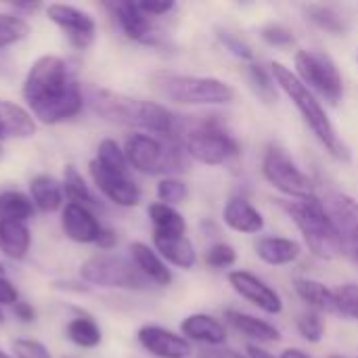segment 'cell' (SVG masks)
Here are the masks:
<instances>
[{"label": "cell", "mask_w": 358, "mask_h": 358, "mask_svg": "<svg viewBox=\"0 0 358 358\" xmlns=\"http://www.w3.org/2000/svg\"><path fill=\"white\" fill-rule=\"evenodd\" d=\"M0 130L2 136L29 138L36 134V120L21 105L0 99Z\"/></svg>", "instance_id": "27"}, {"label": "cell", "mask_w": 358, "mask_h": 358, "mask_svg": "<svg viewBox=\"0 0 358 358\" xmlns=\"http://www.w3.org/2000/svg\"><path fill=\"white\" fill-rule=\"evenodd\" d=\"M29 34V25L23 17L0 13V48H6L10 44H17Z\"/></svg>", "instance_id": "34"}, {"label": "cell", "mask_w": 358, "mask_h": 358, "mask_svg": "<svg viewBox=\"0 0 358 358\" xmlns=\"http://www.w3.org/2000/svg\"><path fill=\"white\" fill-rule=\"evenodd\" d=\"M306 19H310L317 27L334 34V36H344L348 31V19L329 4H306L304 6Z\"/></svg>", "instance_id": "30"}, {"label": "cell", "mask_w": 358, "mask_h": 358, "mask_svg": "<svg viewBox=\"0 0 358 358\" xmlns=\"http://www.w3.org/2000/svg\"><path fill=\"white\" fill-rule=\"evenodd\" d=\"M80 277L99 287H111V289H147L151 281L138 271V266L132 262V258L111 254V252H99L90 256L82 268Z\"/></svg>", "instance_id": "8"}, {"label": "cell", "mask_w": 358, "mask_h": 358, "mask_svg": "<svg viewBox=\"0 0 358 358\" xmlns=\"http://www.w3.org/2000/svg\"><path fill=\"white\" fill-rule=\"evenodd\" d=\"M149 220H151V227H153V235H159V237H182L187 233V220L185 216L172 208V206H166V203H151L149 210Z\"/></svg>", "instance_id": "28"}, {"label": "cell", "mask_w": 358, "mask_h": 358, "mask_svg": "<svg viewBox=\"0 0 358 358\" xmlns=\"http://www.w3.org/2000/svg\"><path fill=\"white\" fill-rule=\"evenodd\" d=\"M248 358H279L275 357L273 352H268L266 348H262V346H258V344H248Z\"/></svg>", "instance_id": "48"}, {"label": "cell", "mask_w": 358, "mask_h": 358, "mask_svg": "<svg viewBox=\"0 0 358 358\" xmlns=\"http://www.w3.org/2000/svg\"><path fill=\"white\" fill-rule=\"evenodd\" d=\"M31 245V233L27 222L0 220V252L10 260H23Z\"/></svg>", "instance_id": "26"}, {"label": "cell", "mask_w": 358, "mask_h": 358, "mask_svg": "<svg viewBox=\"0 0 358 358\" xmlns=\"http://www.w3.org/2000/svg\"><path fill=\"white\" fill-rule=\"evenodd\" d=\"M227 279L239 298L248 300L252 306H256L264 315L275 317V315L283 313L281 294L275 287H271L264 279H260L258 275H254L250 271H231Z\"/></svg>", "instance_id": "14"}, {"label": "cell", "mask_w": 358, "mask_h": 358, "mask_svg": "<svg viewBox=\"0 0 358 358\" xmlns=\"http://www.w3.org/2000/svg\"><path fill=\"white\" fill-rule=\"evenodd\" d=\"M245 78H248V84H250V88L254 90V94L262 101V103H266V105H273V103H277V82H275V78H273V73H271V69H266L262 63H248V67H245Z\"/></svg>", "instance_id": "32"}, {"label": "cell", "mask_w": 358, "mask_h": 358, "mask_svg": "<svg viewBox=\"0 0 358 358\" xmlns=\"http://www.w3.org/2000/svg\"><path fill=\"white\" fill-rule=\"evenodd\" d=\"M130 258L153 285L168 287L172 283V271L168 268L164 258L147 243H143V241L130 243Z\"/></svg>", "instance_id": "22"}, {"label": "cell", "mask_w": 358, "mask_h": 358, "mask_svg": "<svg viewBox=\"0 0 358 358\" xmlns=\"http://www.w3.org/2000/svg\"><path fill=\"white\" fill-rule=\"evenodd\" d=\"M331 358H344V357H331Z\"/></svg>", "instance_id": "55"}, {"label": "cell", "mask_w": 358, "mask_h": 358, "mask_svg": "<svg viewBox=\"0 0 358 358\" xmlns=\"http://www.w3.org/2000/svg\"><path fill=\"white\" fill-rule=\"evenodd\" d=\"M180 334L189 342H199L210 348H220L227 342V327L212 315L195 313L182 319Z\"/></svg>", "instance_id": "19"}, {"label": "cell", "mask_w": 358, "mask_h": 358, "mask_svg": "<svg viewBox=\"0 0 358 358\" xmlns=\"http://www.w3.org/2000/svg\"><path fill=\"white\" fill-rule=\"evenodd\" d=\"M124 153L130 168L149 176H157V174L174 176L187 170V157H189L185 149V141L180 136L159 138L145 132L128 136L124 145Z\"/></svg>", "instance_id": "5"}, {"label": "cell", "mask_w": 358, "mask_h": 358, "mask_svg": "<svg viewBox=\"0 0 358 358\" xmlns=\"http://www.w3.org/2000/svg\"><path fill=\"white\" fill-rule=\"evenodd\" d=\"M256 256L268 266H287L302 256V245L289 237H260L256 243Z\"/></svg>", "instance_id": "21"}, {"label": "cell", "mask_w": 358, "mask_h": 358, "mask_svg": "<svg viewBox=\"0 0 358 358\" xmlns=\"http://www.w3.org/2000/svg\"><path fill=\"white\" fill-rule=\"evenodd\" d=\"M189 197V187L185 180L176 178V176H166L157 182V199L159 203L166 206H178Z\"/></svg>", "instance_id": "37"}, {"label": "cell", "mask_w": 358, "mask_h": 358, "mask_svg": "<svg viewBox=\"0 0 358 358\" xmlns=\"http://www.w3.org/2000/svg\"><path fill=\"white\" fill-rule=\"evenodd\" d=\"M262 176L273 189L287 195L289 199L317 197L315 182L310 180V176L277 143H271L262 155Z\"/></svg>", "instance_id": "10"}, {"label": "cell", "mask_w": 358, "mask_h": 358, "mask_svg": "<svg viewBox=\"0 0 358 358\" xmlns=\"http://www.w3.org/2000/svg\"><path fill=\"white\" fill-rule=\"evenodd\" d=\"M4 321V315H2V306H0V323Z\"/></svg>", "instance_id": "52"}, {"label": "cell", "mask_w": 358, "mask_h": 358, "mask_svg": "<svg viewBox=\"0 0 358 358\" xmlns=\"http://www.w3.org/2000/svg\"><path fill=\"white\" fill-rule=\"evenodd\" d=\"M61 185H63V191H65L69 203H78V206H84L88 210L101 206V201L96 199V195L92 193V189L86 185L84 176L78 172L76 166H71V164L65 166V170H63V182Z\"/></svg>", "instance_id": "29"}, {"label": "cell", "mask_w": 358, "mask_h": 358, "mask_svg": "<svg viewBox=\"0 0 358 358\" xmlns=\"http://www.w3.org/2000/svg\"><path fill=\"white\" fill-rule=\"evenodd\" d=\"M153 250L164 258L166 264H172L182 271H191L197 262V252L187 235L182 237H159L153 235Z\"/></svg>", "instance_id": "23"}, {"label": "cell", "mask_w": 358, "mask_h": 358, "mask_svg": "<svg viewBox=\"0 0 358 358\" xmlns=\"http://www.w3.org/2000/svg\"><path fill=\"white\" fill-rule=\"evenodd\" d=\"M138 344L157 358H189L193 348L191 342L166 327L159 325H145L136 331Z\"/></svg>", "instance_id": "15"}, {"label": "cell", "mask_w": 358, "mask_h": 358, "mask_svg": "<svg viewBox=\"0 0 358 358\" xmlns=\"http://www.w3.org/2000/svg\"><path fill=\"white\" fill-rule=\"evenodd\" d=\"M336 315H342L350 321H358V283H344L334 289Z\"/></svg>", "instance_id": "36"}, {"label": "cell", "mask_w": 358, "mask_h": 358, "mask_svg": "<svg viewBox=\"0 0 358 358\" xmlns=\"http://www.w3.org/2000/svg\"><path fill=\"white\" fill-rule=\"evenodd\" d=\"M23 99L29 113L48 126L76 117L84 107L80 84L57 55H42L31 63L23 82Z\"/></svg>", "instance_id": "1"}, {"label": "cell", "mask_w": 358, "mask_h": 358, "mask_svg": "<svg viewBox=\"0 0 358 358\" xmlns=\"http://www.w3.org/2000/svg\"><path fill=\"white\" fill-rule=\"evenodd\" d=\"M46 15L48 19L59 25L69 44L73 48H88L94 44V38H96V21L92 19V15H88L86 10H80L71 4H63V2H55V4H48L46 6Z\"/></svg>", "instance_id": "13"}, {"label": "cell", "mask_w": 358, "mask_h": 358, "mask_svg": "<svg viewBox=\"0 0 358 358\" xmlns=\"http://www.w3.org/2000/svg\"><path fill=\"white\" fill-rule=\"evenodd\" d=\"M13 352L17 358H52L48 352V348L38 342V340H29V338H19L13 342Z\"/></svg>", "instance_id": "42"}, {"label": "cell", "mask_w": 358, "mask_h": 358, "mask_svg": "<svg viewBox=\"0 0 358 358\" xmlns=\"http://www.w3.org/2000/svg\"><path fill=\"white\" fill-rule=\"evenodd\" d=\"M260 38L268 44V46H275V48H285V46H292L296 42V36L294 31L283 25V23H268L260 29Z\"/></svg>", "instance_id": "41"}, {"label": "cell", "mask_w": 358, "mask_h": 358, "mask_svg": "<svg viewBox=\"0 0 358 358\" xmlns=\"http://www.w3.org/2000/svg\"><path fill=\"white\" fill-rule=\"evenodd\" d=\"M13 8L15 10H25V13H34L36 8H40V4H31V2H17V4H13Z\"/></svg>", "instance_id": "50"}, {"label": "cell", "mask_w": 358, "mask_h": 358, "mask_svg": "<svg viewBox=\"0 0 358 358\" xmlns=\"http://www.w3.org/2000/svg\"><path fill=\"white\" fill-rule=\"evenodd\" d=\"M216 38L220 40V44L224 46V50H229L233 57H237L239 61H245V63H254L256 55L252 50V46L237 34L229 31V29H218Z\"/></svg>", "instance_id": "40"}, {"label": "cell", "mask_w": 358, "mask_h": 358, "mask_svg": "<svg viewBox=\"0 0 358 358\" xmlns=\"http://www.w3.org/2000/svg\"><path fill=\"white\" fill-rule=\"evenodd\" d=\"M279 358H310L304 350H300V348H287V350H283L281 352V357Z\"/></svg>", "instance_id": "49"}, {"label": "cell", "mask_w": 358, "mask_h": 358, "mask_svg": "<svg viewBox=\"0 0 358 358\" xmlns=\"http://www.w3.org/2000/svg\"><path fill=\"white\" fill-rule=\"evenodd\" d=\"M138 4V8L147 15V17H164V15H168L170 10H174V2L172 0H141V2H136Z\"/></svg>", "instance_id": "43"}, {"label": "cell", "mask_w": 358, "mask_h": 358, "mask_svg": "<svg viewBox=\"0 0 358 358\" xmlns=\"http://www.w3.org/2000/svg\"><path fill=\"white\" fill-rule=\"evenodd\" d=\"M63 195H65L63 185L50 174H38L29 182V199H31L34 208L44 214H52V212L61 210L65 203Z\"/></svg>", "instance_id": "24"}, {"label": "cell", "mask_w": 358, "mask_h": 358, "mask_svg": "<svg viewBox=\"0 0 358 358\" xmlns=\"http://www.w3.org/2000/svg\"><path fill=\"white\" fill-rule=\"evenodd\" d=\"M201 358H248L245 355H239L235 350H227V348H212V350H206Z\"/></svg>", "instance_id": "47"}, {"label": "cell", "mask_w": 358, "mask_h": 358, "mask_svg": "<svg viewBox=\"0 0 358 358\" xmlns=\"http://www.w3.org/2000/svg\"><path fill=\"white\" fill-rule=\"evenodd\" d=\"M283 210L298 227L308 250L321 260H334L342 256V241L319 197L283 201Z\"/></svg>", "instance_id": "6"}, {"label": "cell", "mask_w": 358, "mask_h": 358, "mask_svg": "<svg viewBox=\"0 0 358 358\" xmlns=\"http://www.w3.org/2000/svg\"><path fill=\"white\" fill-rule=\"evenodd\" d=\"M115 243H117V235H115V231H111V229H103V231H101V235H99L96 245H99L103 252H109V250H113V248H115Z\"/></svg>", "instance_id": "46"}, {"label": "cell", "mask_w": 358, "mask_h": 358, "mask_svg": "<svg viewBox=\"0 0 358 358\" xmlns=\"http://www.w3.org/2000/svg\"><path fill=\"white\" fill-rule=\"evenodd\" d=\"M206 264L214 271H224V268H231L235 262H237V252L231 243H224V241H218L214 245H210L206 250Z\"/></svg>", "instance_id": "39"}, {"label": "cell", "mask_w": 358, "mask_h": 358, "mask_svg": "<svg viewBox=\"0 0 358 358\" xmlns=\"http://www.w3.org/2000/svg\"><path fill=\"white\" fill-rule=\"evenodd\" d=\"M294 289L298 294V298L317 313H334L336 315V298H334V289L327 287L323 281L310 279V277H298L294 281Z\"/></svg>", "instance_id": "25"}, {"label": "cell", "mask_w": 358, "mask_h": 358, "mask_svg": "<svg viewBox=\"0 0 358 358\" xmlns=\"http://www.w3.org/2000/svg\"><path fill=\"white\" fill-rule=\"evenodd\" d=\"M109 10L113 13V19L117 21L120 29L126 34V38L141 42V44H157L159 34L136 2H111Z\"/></svg>", "instance_id": "16"}, {"label": "cell", "mask_w": 358, "mask_h": 358, "mask_svg": "<svg viewBox=\"0 0 358 358\" xmlns=\"http://www.w3.org/2000/svg\"><path fill=\"white\" fill-rule=\"evenodd\" d=\"M4 273V266H2V262H0V275Z\"/></svg>", "instance_id": "53"}, {"label": "cell", "mask_w": 358, "mask_h": 358, "mask_svg": "<svg viewBox=\"0 0 358 358\" xmlns=\"http://www.w3.org/2000/svg\"><path fill=\"white\" fill-rule=\"evenodd\" d=\"M271 73L279 86V90L285 92V96L294 103V107L298 109L300 117L304 120V124L308 126V130L315 134V138L321 143V147L338 162L346 164L352 159V151L350 145L338 134L331 117L327 115L323 103L319 101L317 94H313L294 73V69H289L287 65L273 61L271 63Z\"/></svg>", "instance_id": "3"}, {"label": "cell", "mask_w": 358, "mask_h": 358, "mask_svg": "<svg viewBox=\"0 0 358 358\" xmlns=\"http://www.w3.org/2000/svg\"><path fill=\"white\" fill-rule=\"evenodd\" d=\"M65 336L78 348H96L103 340L101 327L96 325L92 317H86V315L71 319L65 327Z\"/></svg>", "instance_id": "31"}, {"label": "cell", "mask_w": 358, "mask_h": 358, "mask_svg": "<svg viewBox=\"0 0 358 358\" xmlns=\"http://www.w3.org/2000/svg\"><path fill=\"white\" fill-rule=\"evenodd\" d=\"M224 319L235 331H239L241 336L252 340V344L260 346V344H275V342L281 340L279 327H275L273 323H268V321H264V319H260L256 315L229 308V310H224Z\"/></svg>", "instance_id": "20"}, {"label": "cell", "mask_w": 358, "mask_h": 358, "mask_svg": "<svg viewBox=\"0 0 358 358\" xmlns=\"http://www.w3.org/2000/svg\"><path fill=\"white\" fill-rule=\"evenodd\" d=\"M342 241V254L358 266V201L342 191H329L321 199Z\"/></svg>", "instance_id": "11"}, {"label": "cell", "mask_w": 358, "mask_h": 358, "mask_svg": "<svg viewBox=\"0 0 358 358\" xmlns=\"http://www.w3.org/2000/svg\"><path fill=\"white\" fill-rule=\"evenodd\" d=\"M13 315H15L21 323H34V321H36V310H34V306L27 304V302H17V304L13 306Z\"/></svg>", "instance_id": "45"}, {"label": "cell", "mask_w": 358, "mask_h": 358, "mask_svg": "<svg viewBox=\"0 0 358 358\" xmlns=\"http://www.w3.org/2000/svg\"><path fill=\"white\" fill-rule=\"evenodd\" d=\"M222 220L231 231L241 235H258L264 229L262 212L245 197H231L222 208Z\"/></svg>", "instance_id": "18"}, {"label": "cell", "mask_w": 358, "mask_h": 358, "mask_svg": "<svg viewBox=\"0 0 358 358\" xmlns=\"http://www.w3.org/2000/svg\"><path fill=\"white\" fill-rule=\"evenodd\" d=\"M298 334L308 342V344H319L325 336V319L317 310H304L298 321H296Z\"/></svg>", "instance_id": "35"}, {"label": "cell", "mask_w": 358, "mask_h": 358, "mask_svg": "<svg viewBox=\"0 0 358 358\" xmlns=\"http://www.w3.org/2000/svg\"><path fill=\"white\" fill-rule=\"evenodd\" d=\"M61 227L65 235L76 243H96L103 227L94 218L92 210L78 206V203H65L61 214Z\"/></svg>", "instance_id": "17"}, {"label": "cell", "mask_w": 358, "mask_h": 358, "mask_svg": "<svg viewBox=\"0 0 358 358\" xmlns=\"http://www.w3.org/2000/svg\"><path fill=\"white\" fill-rule=\"evenodd\" d=\"M34 203L29 195L21 191L0 193V220H21L27 222L34 216Z\"/></svg>", "instance_id": "33"}, {"label": "cell", "mask_w": 358, "mask_h": 358, "mask_svg": "<svg viewBox=\"0 0 358 358\" xmlns=\"http://www.w3.org/2000/svg\"><path fill=\"white\" fill-rule=\"evenodd\" d=\"M187 155L203 166H222L239 155L237 138L216 120H201L185 136Z\"/></svg>", "instance_id": "9"}, {"label": "cell", "mask_w": 358, "mask_h": 358, "mask_svg": "<svg viewBox=\"0 0 358 358\" xmlns=\"http://www.w3.org/2000/svg\"><path fill=\"white\" fill-rule=\"evenodd\" d=\"M294 73L319 99L338 105L344 96V78L334 57L321 48H302L294 57Z\"/></svg>", "instance_id": "7"}, {"label": "cell", "mask_w": 358, "mask_h": 358, "mask_svg": "<svg viewBox=\"0 0 358 358\" xmlns=\"http://www.w3.org/2000/svg\"><path fill=\"white\" fill-rule=\"evenodd\" d=\"M94 187L120 208H136L141 203V189L130 176V170H113L99 159L88 164Z\"/></svg>", "instance_id": "12"}, {"label": "cell", "mask_w": 358, "mask_h": 358, "mask_svg": "<svg viewBox=\"0 0 358 358\" xmlns=\"http://www.w3.org/2000/svg\"><path fill=\"white\" fill-rule=\"evenodd\" d=\"M90 105L94 113L111 124L138 128L145 130V134H153L159 138L180 136L178 117L162 103L128 96L107 88H92Z\"/></svg>", "instance_id": "2"}, {"label": "cell", "mask_w": 358, "mask_h": 358, "mask_svg": "<svg viewBox=\"0 0 358 358\" xmlns=\"http://www.w3.org/2000/svg\"><path fill=\"white\" fill-rule=\"evenodd\" d=\"M63 358H80V357H63Z\"/></svg>", "instance_id": "54"}, {"label": "cell", "mask_w": 358, "mask_h": 358, "mask_svg": "<svg viewBox=\"0 0 358 358\" xmlns=\"http://www.w3.org/2000/svg\"><path fill=\"white\" fill-rule=\"evenodd\" d=\"M0 358H13V357H8V355H6V352H4V350L0 348Z\"/></svg>", "instance_id": "51"}, {"label": "cell", "mask_w": 358, "mask_h": 358, "mask_svg": "<svg viewBox=\"0 0 358 358\" xmlns=\"http://www.w3.org/2000/svg\"><path fill=\"white\" fill-rule=\"evenodd\" d=\"M94 159H99L101 164H105V166H109L113 170H130L124 149L113 138H103L99 143V149H96V157Z\"/></svg>", "instance_id": "38"}, {"label": "cell", "mask_w": 358, "mask_h": 358, "mask_svg": "<svg viewBox=\"0 0 358 358\" xmlns=\"http://www.w3.org/2000/svg\"><path fill=\"white\" fill-rule=\"evenodd\" d=\"M19 302V294L15 285L0 275V306H15Z\"/></svg>", "instance_id": "44"}, {"label": "cell", "mask_w": 358, "mask_h": 358, "mask_svg": "<svg viewBox=\"0 0 358 358\" xmlns=\"http://www.w3.org/2000/svg\"><path fill=\"white\" fill-rule=\"evenodd\" d=\"M153 90L176 105L222 107L235 101V88L214 76H189L174 71H157L151 76Z\"/></svg>", "instance_id": "4"}, {"label": "cell", "mask_w": 358, "mask_h": 358, "mask_svg": "<svg viewBox=\"0 0 358 358\" xmlns=\"http://www.w3.org/2000/svg\"><path fill=\"white\" fill-rule=\"evenodd\" d=\"M0 138H2V130H0Z\"/></svg>", "instance_id": "56"}]
</instances>
